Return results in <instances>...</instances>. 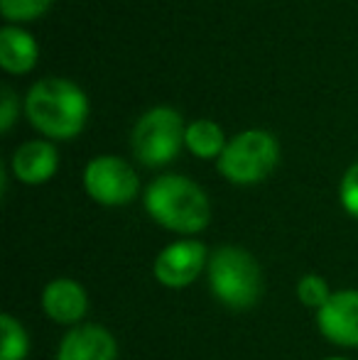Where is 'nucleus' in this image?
Returning <instances> with one entry per match:
<instances>
[{
  "instance_id": "obj_19",
  "label": "nucleus",
  "mask_w": 358,
  "mask_h": 360,
  "mask_svg": "<svg viewBox=\"0 0 358 360\" xmlns=\"http://www.w3.org/2000/svg\"><path fill=\"white\" fill-rule=\"evenodd\" d=\"M324 360H346V358H324Z\"/></svg>"
},
{
  "instance_id": "obj_6",
  "label": "nucleus",
  "mask_w": 358,
  "mask_h": 360,
  "mask_svg": "<svg viewBox=\"0 0 358 360\" xmlns=\"http://www.w3.org/2000/svg\"><path fill=\"white\" fill-rule=\"evenodd\" d=\"M84 189L101 206H125L138 196L140 179L130 162L115 155H101L84 169Z\"/></svg>"
},
{
  "instance_id": "obj_8",
  "label": "nucleus",
  "mask_w": 358,
  "mask_h": 360,
  "mask_svg": "<svg viewBox=\"0 0 358 360\" xmlns=\"http://www.w3.org/2000/svg\"><path fill=\"white\" fill-rule=\"evenodd\" d=\"M317 326L326 341L358 348V289L334 292L317 314Z\"/></svg>"
},
{
  "instance_id": "obj_9",
  "label": "nucleus",
  "mask_w": 358,
  "mask_h": 360,
  "mask_svg": "<svg viewBox=\"0 0 358 360\" xmlns=\"http://www.w3.org/2000/svg\"><path fill=\"white\" fill-rule=\"evenodd\" d=\"M15 179L27 186L49 181L59 169V152L49 140H27L13 152L10 160Z\"/></svg>"
},
{
  "instance_id": "obj_10",
  "label": "nucleus",
  "mask_w": 358,
  "mask_h": 360,
  "mask_svg": "<svg viewBox=\"0 0 358 360\" xmlns=\"http://www.w3.org/2000/svg\"><path fill=\"white\" fill-rule=\"evenodd\" d=\"M57 360H118V346L103 326L84 323L62 338Z\"/></svg>"
},
{
  "instance_id": "obj_13",
  "label": "nucleus",
  "mask_w": 358,
  "mask_h": 360,
  "mask_svg": "<svg viewBox=\"0 0 358 360\" xmlns=\"http://www.w3.org/2000/svg\"><path fill=\"white\" fill-rule=\"evenodd\" d=\"M229 140L224 135V128L209 118H199L186 125L184 147L199 160H219L221 152L226 150Z\"/></svg>"
},
{
  "instance_id": "obj_2",
  "label": "nucleus",
  "mask_w": 358,
  "mask_h": 360,
  "mask_svg": "<svg viewBox=\"0 0 358 360\" xmlns=\"http://www.w3.org/2000/svg\"><path fill=\"white\" fill-rule=\"evenodd\" d=\"M145 211L158 226L179 236H194L211 221V204L196 181L181 174H162L145 189Z\"/></svg>"
},
{
  "instance_id": "obj_17",
  "label": "nucleus",
  "mask_w": 358,
  "mask_h": 360,
  "mask_svg": "<svg viewBox=\"0 0 358 360\" xmlns=\"http://www.w3.org/2000/svg\"><path fill=\"white\" fill-rule=\"evenodd\" d=\"M339 199L341 206L346 209V214L358 218V162L344 172V179H341L339 186Z\"/></svg>"
},
{
  "instance_id": "obj_4",
  "label": "nucleus",
  "mask_w": 358,
  "mask_h": 360,
  "mask_svg": "<svg viewBox=\"0 0 358 360\" xmlns=\"http://www.w3.org/2000/svg\"><path fill=\"white\" fill-rule=\"evenodd\" d=\"M280 162V143L263 128H250L229 140L216 160L224 179L238 186H250L268 179Z\"/></svg>"
},
{
  "instance_id": "obj_16",
  "label": "nucleus",
  "mask_w": 358,
  "mask_h": 360,
  "mask_svg": "<svg viewBox=\"0 0 358 360\" xmlns=\"http://www.w3.org/2000/svg\"><path fill=\"white\" fill-rule=\"evenodd\" d=\"M297 297L305 307L317 309L319 311L326 302L331 299V289L326 285L324 277L319 275H305L300 282H297Z\"/></svg>"
},
{
  "instance_id": "obj_3",
  "label": "nucleus",
  "mask_w": 358,
  "mask_h": 360,
  "mask_svg": "<svg viewBox=\"0 0 358 360\" xmlns=\"http://www.w3.org/2000/svg\"><path fill=\"white\" fill-rule=\"evenodd\" d=\"M209 287L214 297L229 309H248L260 299L263 277L255 257L248 250L236 245H224L211 252Z\"/></svg>"
},
{
  "instance_id": "obj_14",
  "label": "nucleus",
  "mask_w": 358,
  "mask_h": 360,
  "mask_svg": "<svg viewBox=\"0 0 358 360\" xmlns=\"http://www.w3.org/2000/svg\"><path fill=\"white\" fill-rule=\"evenodd\" d=\"M0 333H3V343H0V360H25L30 353V338L25 326L10 314L0 316Z\"/></svg>"
},
{
  "instance_id": "obj_7",
  "label": "nucleus",
  "mask_w": 358,
  "mask_h": 360,
  "mask_svg": "<svg viewBox=\"0 0 358 360\" xmlns=\"http://www.w3.org/2000/svg\"><path fill=\"white\" fill-rule=\"evenodd\" d=\"M209 265L206 248L199 240H174L155 257V280L170 289L189 287Z\"/></svg>"
},
{
  "instance_id": "obj_15",
  "label": "nucleus",
  "mask_w": 358,
  "mask_h": 360,
  "mask_svg": "<svg viewBox=\"0 0 358 360\" xmlns=\"http://www.w3.org/2000/svg\"><path fill=\"white\" fill-rule=\"evenodd\" d=\"M54 0H0V13L8 20V25H23L39 20Z\"/></svg>"
},
{
  "instance_id": "obj_1",
  "label": "nucleus",
  "mask_w": 358,
  "mask_h": 360,
  "mask_svg": "<svg viewBox=\"0 0 358 360\" xmlns=\"http://www.w3.org/2000/svg\"><path fill=\"white\" fill-rule=\"evenodd\" d=\"M23 110L30 125L47 140H72L89 120V98L79 84L62 76H47L30 86Z\"/></svg>"
},
{
  "instance_id": "obj_18",
  "label": "nucleus",
  "mask_w": 358,
  "mask_h": 360,
  "mask_svg": "<svg viewBox=\"0 0 358 360\" xmlns=\"http://www.w3.org/2000/svg\"><path fill=\"white\" fill-rule=\"evenodd\" d=\"M20 115V101L15 96V91L10 86H3V96H0V130L10 133V128L15 125Z\"/></svg>"
},
{
  "instance_id": "obj_11",
  "label": "nucleus",
  "mask_w": 358,
  "mask_h": 360,
  "mask_svg": "<svg viewBox=\"0 0 358 360\" xmlns=\"http://www.w3.org/2000/svg\"><path fill=\"white\" fill-rule=\"evenodd\" d=\"M42 309L54 323L77 326V323L87 316L89 299L79 282L69 280V277H59V280H52L44 287Z\"/></svg>"
},
{
  "instance_id": "obj_12",
  "label": "nucleus",
  "mask_w": 358,
  "mask_h": 360,
  "mask_svg": "<svg viewBox=\"0 0 358 360\" xmlns=\"http://www.w3.org/2000/svg\"><path fill=\"white\" fill-rule=\"evenodd\" d=\"M39 62V44L20 25H5L0 30V67L13 76L30 74Z\"/></svg>"
},
{
  "instance_id": "obj_5",
  "label": "nucleus",
  "mask_w": 358,
  "mask_h": 360,
  "mask_svg": "<svg viewBox=\"0 0 358 360\" xmlns=\"http://www.w3.org/2000/svg\"><path fill=\"white\" fill-rule=\"evenodd\" d=\"M186 123L181 113L172 105H155L145 110L133 125L130 147L140 165L165 167L179 155L184 147Z\"/></svg>"
}]
</instances>
